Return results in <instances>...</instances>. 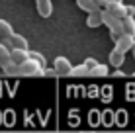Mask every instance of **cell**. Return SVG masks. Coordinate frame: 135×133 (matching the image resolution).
Listing matches in <instances>:
<instances>
[{
    "label": "cell",
    "instance_id": "1",
    "mask_svg": "<svg viewBox=\"0 0 135 133\" xmlns=\"http://www.w3.org/2000/svg\"><path fill=\"white\" fill-rule=\"evenodd\" d=\"M102 24H106L110 27V31H112V37H118V35H122L123 33V29H122V20H118V18H114L112 14H108L106 10H102Z\"/></svg>",
    "mask_w": 135,
    "mask_h": 133
},
{
    "label": "cell",
    "instance_id": "4",
    "mask_svg": "<svg viewBox=\"0 0 135 133\" xmlns=\"http://www.w3.org/2000/svg\"><path fill=\"white\" fill-rule=\"evenodd\" d=\"M4 45H6L8 49H26V51H30V45H27V39L24 37V35L20 33H12L10 37L4 39Z\"/></svg>",
    "mask_w": 135,
    "mask_h": 133
},
{
    "label": "cell",
    "instance_id": "21",
    "mask_svg": "<svg viewBox=\"0 0 135 133\" xmlns=\"http://www.w3.org/2000/svg\"><path fill=\"white\" fill-rule=\"evenodd\" d=\"M92 2H94L98 8H102V6H106V2H108V0H92Z\"/></svg>",
    "mask_w": 135,
    "mask_h": 133
},
{
    "label": "cell",
    "instance_id": "18",
    "mask_svg": "<svg viewBox=\"0 0 135 133\" xmlns=\"http://www.w3.org/2000/svg\"><path fill=\"white\" fill-rule=\"evenodd\" d=\"M2 71L6 72V75H20V67L14 65L12 61H10V63H6V65L2 67Z\"/></svg>",
    "mask_w": 135,
    "mask_h": 133
},
{
    "label": "cell",
    "instance_id": "12",
    "mask_svg": "<svg viewBox=\"0 0 135 133\" xmlns=\"http://www.w3.org/2000/svg\"><path fill=\"white\" fill-rule=\"evenodd\" d=\"M12 33H14L12 24H10V22H6V20H0V37L6 39V37H10Z\"/></svg>",
    "mask_w": 135,
    "mask_h": 133
},
{
    "label": "cell",
    "instance_id": "13",
    "mask_svg": "<svg viewBox=\"0 0 135 133\" xmlns=\"http://www.w3.org/2000/svg\"><path fill=\"white\" fill-rule=\"evenodd\" d=\"M76 4H78V8H80V10H84L86 14H90V12H94V10H100V8L96 6L92 0H76Z\"/></svg>",
    "mask_w": 135,
    "mask_h": 133
},
{
    "label": "cell",
    "instance_id": "5",
    "mask_svg": "<svg viewBox=\"0 0 135 133\" xmlns=\"http://www.w3.org/2000/svg\"><path fill=\"white\" fill-rule=\"evenodd\" d=\"M106 12L112 14L114 18H118V20H123L127 16V8H125L123 2H106Z\"/></svg>",
    "mask_w": 135,
    "mask_h": 133
},
{
    "label": "cell",
    "instance_id": "9",
    "mask_svg": "<svg viewBox=\"0 0 135 133\" xmlns=\"http://www.w3.org/2000/svg\"><path fill=\"white\" fill-rule=\"evenodd\" d=\"M122 29L125 35H131V37H135V18L133 16H125L122 20Z\"/></svg>",
    "mask_w": 135,
    "mask_h": 133
},
{
    "label": "cell",
    "instance_id": "19",
    "mask_svg": "<svg viewBox=\"0 0 135 133\" xmlns=\"http://www.w3.org/2000/svg\"><path fill=\"white\" fill-rule=\"evenodd\" d=\"M96 65H98V61H96V59H92V57H88L86 61H84V67L88 68V71H92V68H94Z\"/></svg>",
    "mask_w": 135,
    "mask_h": 133
},
{
    "label": "cell",
    "instance_id": "7",
    "mask_svg": "<svg viewBox=\"0 0 135 133\" xmlns=\"http://www.w3.org/2000/svg\"><path fill=\"white\" fill-rule=\"evenodd\" d=\"M35 8L41 18H49L53 14V2L51 0H35Z\"/></svg>",
    "mask_w": 135,
    "mask_h": 133
},
{
    "label": "cell",
    "instance_id": "23",
    "mask_svg": "<svg viewBox=\"0 0 135 133\" xmlns=\"http://www.w3.org/2000/svg\"><path fill=\"white\" fill-rule=\"evenodd\" d=\"M108 2H123V0H108Z\"/></svg>",
    "mask_w": 135,
    "mask_h": 133
},
{
    "label": "cell",
    "instance_id": "22",
    "mask_svg": "<svg viewBox=\"0 0 135 133\" xmlns=\"http://www.w3.org/2000/svg\"><path fill=\"white\" fill-rule=\"evenodd\" d=\"M131 55H133V59H135V43H133V47H131Z\"/></svg>",
    "mask_w": 135,
    "mask_h": 133
},
{
    "label": "cell",
    "instance_id": "16",
    "mask_svg": "<svg viewBox=\"0 0 135 133\" xmlns=\"http://www.w3.org/2000/svg\"><path fill=\"white\" fill-rule=\"evenodd\" d=\"M108 72H110V68L106 67V65H100V63H98V65L90 71V76H106Z\"/></svg>",
    "mask_w": 135,
    "mask_h": 133
},
{
    "label": "cell",
    "instance_id": "2",
    "mask_svg": "<svg viewBox=\"0 0 135 133\" xmlns=\"http://www.w3.org/2000/svg\"><path fill=\"white\" fill-rule=\"evenodd\" d=\"M43 72H45V68L39 63H35L33 59H27L26 63L20 65V75H24V76H43Z\"/></svg>",
    "mask_w": 135,
    "mask_h": 133
},
{
    "label": "cell",
    "instance_id": "17",
    "mask_svg": "<svg viewBox=\"0 0 135 133\" xmlns=\"http://www.w3.org/2000/svg\"><path fill=\"white\" fill-rule=\"evenodd\" d=\"M27 55H30V59H33L35 63H39V65L43 67V68H47V61H45V55H41L39 51H30Z\"/></svg>",
    "mask_w": 135,
    "mask_h": 133
},
{
    "label": "cell",
    "instance_id": "20",
    "mask_svg": "<svg viewBox=\"0 0 135 133\" xmlns=\"http://www.w3.org/2000/svg\"><path fill=\"white\" fill-rule=\"evenodd\" d=\"M125 8H127V16L135 18V6H133V4H125Z\"/></svg>",
    "mask_w": 135,
    "mask_h": 133
},
{
    "label": "cell",
    "instance_id": "10",
    "mask_svg": "<svg viewBox=\"0 0 135 133\" xmlns=\"http://www.w3.org/2000/svg\"><path fill=\"white\" fill-rule=\"evenodd\" d=\"M123 61H125V55L114 47V49H112V53H110V65L115 67V68H119V67L123 65Z\"/></svg>",
    "mask_w": 135,
    "mask_h": 133
},
{
    "label": "cell",
    "instance_id": "14",
    "mask_svg": "<svg viewBox=\"0 0 135 133\" xmlns=\"http://www.w3.org/2000/svg\"><path fill=\"white\" fill-rule=\"evenodd\" d=\"M6 63H10V49L4 43H0V68H2Z\"/></svg>",
    "mask_w": 135,
    "mask_h": 133
},
{
    "label": "cell",
    "instance_id": "15",
    "mask_svg": "<svg viewBox=\"0 0 135 133\" xmlns=\"http://www.w3.org/2000/svg\"><path fill=\"white\" fill-rule=\"evenodd\" d=\"M71 76H90V71L84 67V63L82 65H76V67H73V72H71Z\"/></svg>",
    "mask_w": 135,
    "mask_h": 133
},
{
    "label": "cell",
    "instance_id": "11",
    "mask_svg": "<svg viewBox=\"0 0 135 133\" xmlns=\"http://www.w3.org/2000/svg\"><path fill=\"white\" fill-rule=\"evenodd\" d=\"M86 26L88 27H98V26H102V10H94V12L88 14Z\"/></svg>",
    "mask_w": 135,
    "mask_h": 133
},
{
    "label": "cell",
    "instance_id": "6",
    "mask_svg": "<svg viewBox=\"0 0 135 133\" xmlns=\"http://www.w3.org/2000/svg\"><path fill=\"white\" fill-rule=\"evenodd\" d=\"M114 41H115V49H118V51H122V53L125 55L127 51H131V47H133V43H135V37L122 33V35H118Z\"/></svg>",
    "mask_w": 135,
    "mask_h": 133
},
{
    "label": "cell",
    "instance_id": "24",
    "mask_svg": "<svg viewBox=\"0 0 135 133\" xmlns=\"http://www.w3.org/2000/svg\"><path fill=\"white\" fill-rule=\"evenodd\" d=\"M82 133H92V131H82Z\"/></svg>",
    "mask_w": 135,
    "mask_h": 133
},
{
    "label": "cell",
    "instance_id": "3",
    "mask_svg": "<svg viewBox=\"0 0 135 133\" xmlns=\"http://www.w3.org/2000/svg\"><path fill=\"white\" fill-rule=\"evenodd\" d=\"M53 71H55L57 76H71L73 65H71V61H69L67 57H57L55 63H53Z\"/></svg>",
    "mask_w": 135,
    "mask_h": 133
},
{
    "label": "cell",
    "instance_id": "25",
    "mask_svg": "<svg viewBox=\"0 0 135 133\" xmlns=\"http://www.w3.org/2000/svg\"><path fill=\"white\" fill-rule=\"evenodd\" d=\"M0 71H2V68H0Z\"/></svg>",
    "mask_w": 135,
    "mask_h": 133
},
{
    "label": "cell",
    "instance_id": "8",
    "mask_svg": "<svg viewBox=\"0 0 135 133\" xmlns=\"http://www.w3.org/2000/svg\"><path fill=\"white\" fill-rule=\"evenodd\" d=\"M27 53H30V51H26V49H12V51H10V61L14 63V65L20 67L22 63H26L27 59H30Z\"/></svg>",
    "mask_w": 135,
    "mask_h": 133
}]
</instances>
